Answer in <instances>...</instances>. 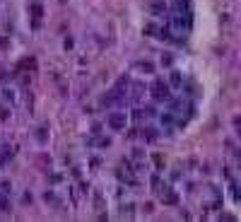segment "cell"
I'll return each instance as SVG.
<instances>
[{
  "label": "cell",
  "instance_id": "obj_2",
  "mask_svg": "<svg viewBox=\"0 0 241 222\" xmlns=\"http://www.w3.org/2000/svg\"><path fill=\"white\" fill-rule=\"evenodd\" d=\"M123 123H125V116H123V113H113L111 116V126L113 128H123Z\"/></svg>",
  "mask_w": 241,
  "mask_h": 222
},
{
  "label": "cell",
  "instance_id": "obj_5",
  "mask_svg": "<svg viewBox=\"0 0 241 222\" xmlns=\"http://www.w3.org/2000/svg\"><path fill=\"white\" fill-rule=\"evenodd\" d=\"M152 159H154V164H157V166H164V157H162L159 152H154V155H152Z\"/></svg>",
  "mask_w": 241,
  "mask_h": 222
},
{
  "label": "cell",
  "instance_id": "obj_3",
  "mask_svg": "<svg viewBox=\"0 0 241 222\" xmlns=\"http://www.w3.org/2000/svg\"><path fill=\"white\" fill-rule=\"evenodd\" d=\"M31 15H34V29H39V17H41V5L39 2L31 5Z\"/></svg>",
  "mask_w": 241,
  "mask_h": 222
},
{
  "label": "cell",
  "instance_id": "obj_1",
  "mask_svg": "<svg viewBox=\"0 0 241 222\" xmlns=\"http://www.w3.org/2000/svg\"><path fill=\"white\" fill-rule=\"evenodd\" d=\"M152 97H154V99H159V102H162V99H167V97H169L167 84H164V82H154V84H152Z\"/></svg>",
  "mask_w": 241,
  "mask_h": 222
},
{
  "label": "cell",
  "instance_id": "obj_7",
  "mask_svg": "<svg viewBox=\"0 0 241 222\" xmlns=\"http://www.w3.org/2000/svg\"><path fill=\"white\" fill-rule=\"evenodd\" d=\"M145 138H147V140H154V138H157V135H154V130H145Z\"/></svg>",
  "mask_w": 241,
  "mask_h": 222
},
{
  "label": "cell",
  "instance_id": "obj_4",
  "mask_svg": "<svg viewBox=\"0 0 241 222\" xmlns=\"http://www.w3.org/2000/svg\"><path fill=\"white\" fill-rule=\"evenodd\" d=\"M19 68H29V70H34V68H36V60H34V58H24V60L19 63Z\"/></svg>",
  "mask_w": 241,
  "mask_h": 222
},
{
  "label": "cell",
  "instance_id": "obj_6",
  "mask_svg": "<svg viewBox=\"0 0 241 222\" xmlns=\"http://www.w3.org/2000/svg\"><path fill=\"white\" fill-rule=\"evenodd\" d=\"M167 203H169V205L176 203V193H174V191H169V193H167Z\"/></svg>",
  "mask_w": 241,
  "mask_h": 222
}]
</instances>
